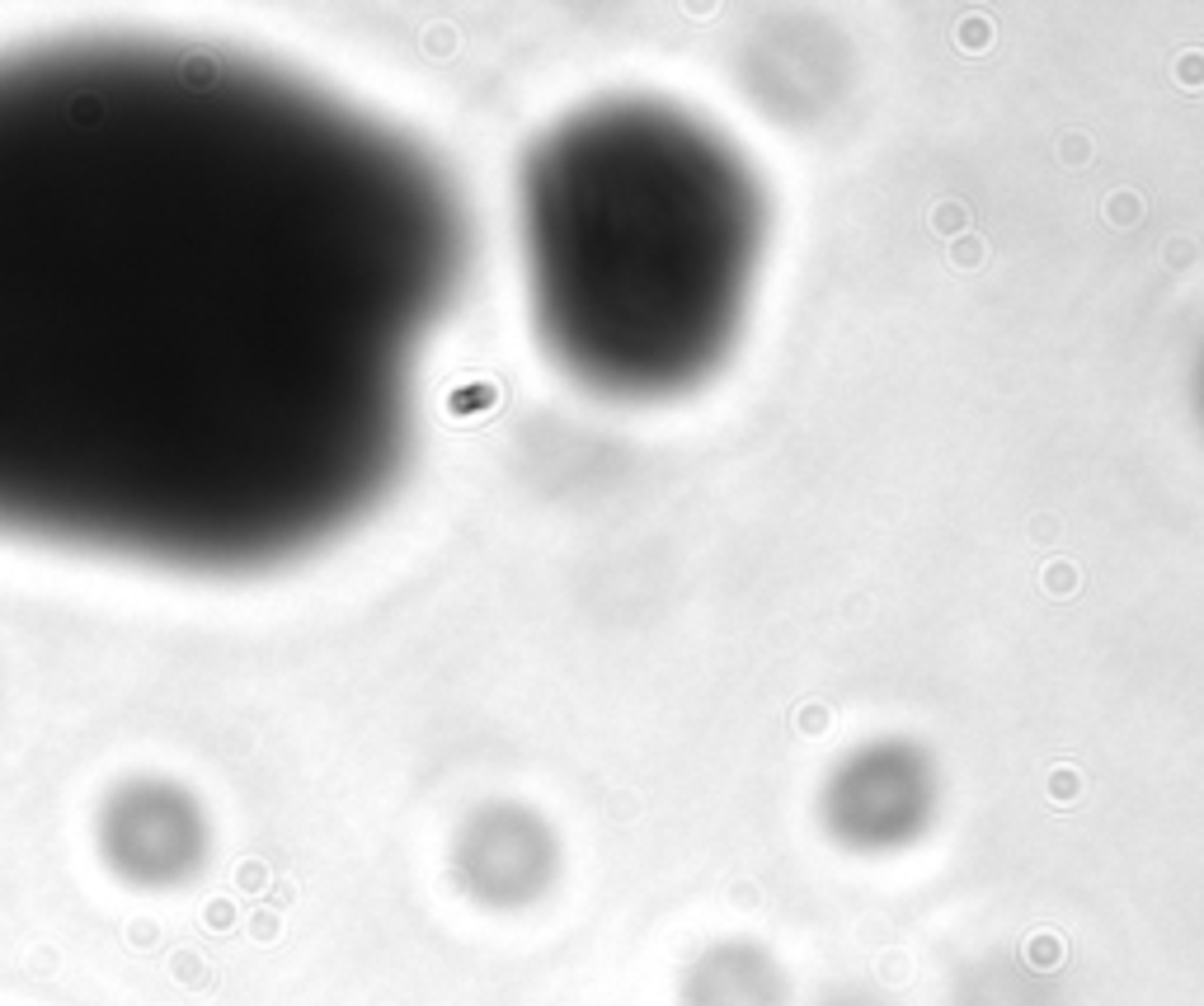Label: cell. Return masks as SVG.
I'll return each instance as SVG.
<instances>
[{"label":"cell","mask_w":1204,"mask_h":1006,"mask_svg":"<svg viewBox=\"0 0 1204 1006\" xmlns=\"http://www.w3.org/2000/svg\"><path fill=\"white\" fill-rule=\"evenodd\" d=\"M466 259L424 146L184 38L0 52V536L255 574L386 494Z\"/></svg>","instance_id":"1"},{"label":"cell","mask_w":1204,"mask_h":1006,"mask_svg":"<svg viewBox=\"0 0 1204 1006\" xmlns=\"http://www.w3.org/2000/svg\"><path fill=\"white\" fill-rule=\"evenodd\" d=\"M758 235L739 160L659 109L574 118L523 179L541 330L612 390H669L725 353Z\"/></svg>","instance_id":"2"}]
</instances>
